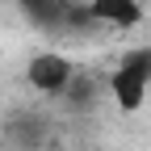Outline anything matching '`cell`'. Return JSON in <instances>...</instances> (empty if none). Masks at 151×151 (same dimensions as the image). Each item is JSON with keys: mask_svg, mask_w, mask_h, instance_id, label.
Returning <instances> with one entry per match:
<instances>
[{"mask_svg": "<svg viewBox=\"0 0 151 151\" xmlns=\"http://www.w3.org/2000/svg\"><path fill=\"white\" fill-rule=\"evenodd\" d=\"M71 59L67 55H59V50H42V55H34L29 59V67H25V80L38 88V92H46V97H59V92L67 88V80H71Z\"/></svg>", "mask_w": 151, "mask_h": 151, "instance_id": "cell-1", "label": "cell"}, {"mask_svg": "<svg viewBox=\"0 0 151 151\" xmlns=\"http://www.w3.org/2000/svg\"><path fill=\"white\" fill-rule=\"evenodd\" d=\"M92 17L101 25H113V29H134L143 21V4L139 0H88Z\"/></svg>", "mask_w": 151, "mask_h": 151, "instance_id": "cell-2", "label": "cell"}, {"mask_svg": "<svg viewBox=\"0 0 151 151\" xmlns=\"http://www.w3.org/2000/svg\"><path fill=\"white\" fill-rule=\"evenodd\" d=\"M109 92H113V101H118V109L134 113V109L143 105V97H147V80H143V76H134L130 67H122V63H118V71L109 76Z\"/></svg>", "mask_w": 151, "mask_h": 151, "instance_id": "cell-3", "label": "cell"}, {"mask_svg": "<svg viewBox=\"0 0 151 151\" xmlns=\"http://www.w3.org/2000/svg\"><path fill=\"white\" fill-rule=\"evenodd\" d=\"M21 9H25V17H29L34 25H42V29H63L71 0H21Z\"/></svg>", "mask_w": 151, "mask_h": 151, "instance_id": "cell-4", "label": "cell"}, {"mask_svg": "<svg viewBox=\"0 0 151 151\" xmlns=\"http://www.w3.org/2000/svg\"><path fill=\"white\" fill-rule=\"evenodd\" d=\"M46 134V122L34 118V113H17L9 122V143H21V147H38Z\"/></svg>", "mask_w": 151, "mask_h": 151, "instance_id": "cell-5", "label": "cell"}, {"mask_svg": "<svg viewBox=\"0 0 151 151\" xmlns=\"http://www.w3.org/2000/svg\"><path fill=\"white\" fill-rule=\"evenodd\" d=\"M92 88H97V84H92L84 71H71V80H67V88H63V97H67L71 105H88V101H92Z\"/></svg>", "mask_w": 151, "mask_h": 151, "instance_id": "cell-6", "label": "cell"}, {"mask_svg": "<svg viewBox=\"0 0 151 151\" xmlns=\"http://www.w3.org/2000/svg\"><path fill=\"white\" fill-rule=\"evenodd\" d=\"M122 67H130L134 76H143V80L151 84V46H134L122 55Z\"/></svg>", "mask_w": 151, "mask_h": 151, "instance_id": "cell-7", "label": "cell"}, {"mask_svg": "<svg viewBox=\"0 0 151 151\" xmlns=\"http://www.w3.org/2000/svg\"><path fill=\"white\" fill-rule=\"evenodd\" d=\"M0 151H13V147H0Z\"/></svg>", "mask_w": 151, "mask_h": 151, "instance_id": "cell-8", "label": "cell"}]
</instances>
